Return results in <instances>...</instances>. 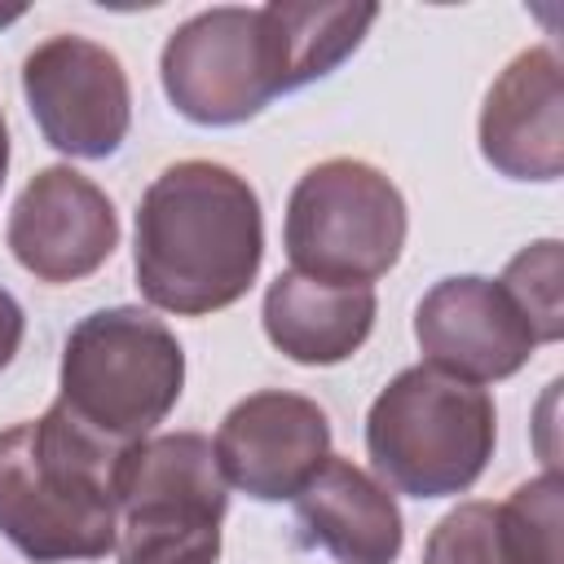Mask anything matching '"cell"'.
Segmentation results:
<instances>
[{"mask_svg":"<svg viewBox=\"0 0 564 564\" xmlns=\"http://www.w3.org/2000/svg\"><path fill=\"white\" fill-rule=\"evenodd\" d=\"M264 256L260 198L225 163L163 167L137 207V286L176 317H203L247 295Z\"/></svg>","mask_w":564,"mask_h":564,"instance_id":"6da1fadb","label":"cell"},{"mask_svg":"<svg viewBox=\"0 0 564 564\" xmlns=\"http://www.w3.org/2000/svg\"><path fill=\"white\" fill-rule=\"evenodd\" d=\"M137 445L106 441L62 401L0 432V533L35 564L101 560Z\"/></svg>","mask_w":564,"mask_h":564,"instance_id":"7a4b0ae2","label":"cell"},{"mask_svg":"<svg viewBox=\"0 0 564 564\" xmlns=\"http://www.w3.org/2000/svg\"><path fill=\"white\" fill-rule=\"evenodd\" d=\"M498 414L485 388L432 366L401 370L366 414L375 471L410 498H449L480 480L494 458Z\"/></svg>","mask_w":564,"mask_h":564,"instance_id":"3957f363","label":"cell"},{"mask_svg":"<svg viewBox=\"0 0 564 564\" xmlns=\"http://www.w3.org/2000/svg\"><path fill=\"white\" fill-rule=\"evenodd\" d=\"M185 388L176 335L145 308L88 313L62 348V405L119 445H141Z\"/></svg>","mask_w":564,"mask_h":564,"instance_id":"277c9868","label":"cell"},{"mask_svg":"<svg viewBox=\"0 0 564 564\" xmlns=\"http://www.w3.org/2000/svg\"><path fill=\"white\" fill-rule=\"evenodd\" d=\"M225 485L207 436L167 432L141 441L119 489V564H216Z\"/></svg>","mask_w":564,"mask_h":564,"instance_id":"5b68a950","label":"cell"},{"mask_svg":"<svg viewBox=\"0 0 564 564\" xmlns=\"http://www.w3.org/2000/svg\"><path fill=\"white\" fill-rule=\"evenodd\" d=\"M282 234L295 273L370 286L401 260L405 198L379 167L326 159L295 181Z\"/></svg>","mask_w":564,"mask_h":564,"instance_id":"8992f818","label":"cell"},{"mask_svg":"<svg viewBox=\"0 0 564 564\" xmlns=\"http://www.w3.org/2000/svg\"><path fill=\"white\" fill-rule=\"evenodd\" d=\"M163 93L189 123H242L282 93L264 9L220 4L181 22L159 57Z\"/></svg>","mask_w":564,"mask_h":564,"instance_id":"52a82bcc","label":"cell"},{"mask_svg":"<svg viewBox=\"0 0 564 564\" xmlns=\"http://www.w3.org/2000/svg\"><path fill=\"white\" fill-rule=\"evenodd\" d=\"M22 93L44 141L70 159H106L132 123L123 62L84 35H53L22 62Z\"/></svg>","mask_w":564,"mask_h":564,"instance_id":"ba28073f","label":"cell"},{"mask_svg":"<svg viewBox=\"0 0 564 564\" xmlns=\"http://www.w3.org/2000/svg\"><path fill=\"white\" fill-rule=\"evenodd\" d=\"M414 339L432 370L463 383L507 379L538 348V335L511 291L476 273L445 278L419 300Z\"/></svg>","mask_w":564,"mask_h":564,"instance_id":"9c48e42d","label":"cell"},{"mask_svg":"<svg viewBox=\"0 0 564 564\" xmlns=\"http://www.w3.org/2000/svg\"><path fill=\"white\" fill-rule=\"evenodd\" d=\"M326 458H330L326 410L282 388L242 397L216 432V463L225 480L260 502L295 498Z\"/></svg>","mask_w":564,"mask_h":564,"instance_id":"30bf717a","label":"cell"},{"mask_svg":"<svg viewBox=\"0 0 564 564\" xmlns=\"http://www.w3.org/2000/svg\"><path fill=\"white\" fill-rule=\"evenodd\" d=\"M119 247V216L101 185L75 167H44L9 212V251L40 282H79Z\"/></svg>","mask_w":564,"mask_h":564,"instance_id":"8fae6325","label":"cell"},{"mask_svg":"<svg viewBox=\"0 0 564 564\" xmlns=\"http://www.w3.org/2000/svg\"><path fill=\"white\" fill-rule=\"evenodd\" d=\"M480 154L511 181H555L564 172V79L555 48H524L494 79L480 106Z\"/></svg>","mask_w":564,"mask_h":564,"instance_id":"7c38bea8","label":"cell"},{"mask_svg":"<svg viewBox=\"0 0 564 564\" xmlns=\"http://www.w3.org/2000/svg\"><path fill=\"white\" fill-rule=\"evenodd\" d=\"M560 471L520 485L507 502H463L436 520L423 564H564Z\"/></svg>","mask_w":564,"mask_h":564,"instance_id":"4fadbf2b","label":"cell"},{"mask_svg":"<svg viewBox=\"0 0 564 564\" xmlns=\"http://www.w3.org/2000/svg\"><path fill=\"white\" fill-rule=\"evenodd\" d=\"M295 524L308 546H322L339 564H392L405 542L388 485L348 458H326L313 471L295 494Z\"/></svg>","mask_w":564,"mask_h":564,"instance_id":"5bb4252c","label":"cell"},{"mask_svg":"<svg viewBox=\"0 0 564 564\" xmlns=\"http://www.w3.org/2000/svg\"><path fill=\"white\" fill-rule=\"evenodd\" d=\"M260 317L282 357L300 366H335L366 344L375 326V286L317 282L286 269L269 282Z\"/></svg>","mask_w":564,"mask_h":564,"instance_id":"9a60e30c","label":"cell"},{"mask_svg":"<svg viewBox=\"0 0 564 564\" xmlns=\"http://www.w3.org/2000/svg\"><path fill=\"white\" fill-rule=\"evenodd\" d=\"M278 66H282V93L304 88L322 75H330L370 31L379 18V4H295L273 0L264 4Z\"/></svg>","mask_w":564,"mask_h":564,"instance_id":"2e32d148","label":"cell"},{"mask_svg":"<svg viewBox=\"0 0 564 564\" xmlns=\"http://www.w3.org/2000/svg\"><path fill=\"white\" fill-rule=\"evenodd\" d=\"M511 300L520 304V313L529 317L538 344H555L564 335V304H560V242L542 238L533 247H524L520 256H511L507 273L498 278Z\"/></svg>","mask_w":564,"mask_h":564,"instance_id":"e0dca14e","label":"cell"},{"mask_svg":"<svg viewBox=\"0 0 564 564\" xmlns=\"http://www.w3.org/2000/svg\"><path fill=\"white\" fill-rule=\"evenodd\" d=\"M22 330H26V317H22L18 300L0 286V370L18 357V348H22Z\"/></svg>","mask_w":564,"mask_h":564,"instance_id":"ac0fdd59","label":"cell"},{"mask_svg":"<svg viewBox=\"0 0 564 564\" xmlns=\"http://www.w3.org/2000/svg\"><path fill=\"white\" fill-rule=\"evenodd\" d=\"M4 167H9V132H4V115H0V185H4Z\"/></svg>","mask_w":564,"mask_h":564,"instance_id":"d6986e66","label":"cell"}]
</instances>
